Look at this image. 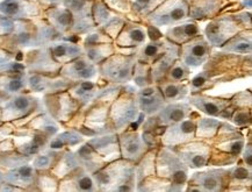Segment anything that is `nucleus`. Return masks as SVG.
I'll return each instance as SVG.
<instances>
[{"label": "nucleus", "mask_w": 252, "mask_h": 192, "mask_svg": "<svg viewBox=\"0 0 252 192\" xmlns=\"http://www.w3.org/2000/svg\"><path fill=\"white\" fill-rule=\"evenodd\" d=\"M187 17V5L184 0H167L151 14V20L156 25H171Z\"/></svg>", "instance_id": "nucleus-1"}, {"label": "nucleus", "mask_w": 252, "mask_h": 192, "mask_svg": "<svg viewBox=\"0 0 252 192\" xmlns=\"http://www.w3.org/2000/svg\"><path fill=\"white\" fill-rule=\"evenodd\" d=\"M0 12L13 18H28L37 13L35 6L28 0H5L0 4Z\"/></svg>", "instance_id": "nucleus-2"}, {"label": "nucleus", "mask_w": 252, "mask_h": 192, "mask_svg": "<svg viewBox=\"0 0 252 192\" xmlns=\"http://www.w3.org/2000/svg\"><path fill=\"white\" fill-rule=\"evenodd\" d=\"M235 31V25L228 19H221V20L212 22L207 27V35L213 42H221L223 41L229 32Z\"/></svg>", "instance_id": "nucleus-3"}, {"label": "nucleus", "mask_w": 252, "mask_h": 192, "mask_svg": "<svg viewBox=\"0 0 252 192\" xmlns=\"http://www.w3.org/2000/svg\"><path fill=\"white\" fill-rule=\"evenodd\" d=\"M199 29L198 26L195 24H185L177 26V27L172 28L170 32L171 37L174 38H192L198 34Z\"/></svg>", "instance_id": "nucleus-4"}, {"label": "nucleus", "mask_w": 252, "mask_h": 192, "mask_svg": "<svg viewBox=\"0 0 252 192\" xmlns=\"http://www.w3.org/2000/svg\"><path fill=\"white\" fill-rule=\"evenodd\" d=\"M218 6V2L215 0H205V1H200L199 5H196L194 7L192 14L194 15V18H202L205 15L211 14L214 7Z\"/></svg>", "instance_id": "nucleus-5"}, {"label": "nucleus", "mask_w": 252, "mask_h": 192, "mask_svg": "<svg viewBox=\"0 0 252 192\" xmlns=\"http://www.w3.org/2000/svg\"><path fill=\"white\" fill-rule=\"evenodd\" d=\"M53 18L61 27H67L72 22V14L69 9H55Z\"/></svg>", "instance_id": "nucleus-6"}, {"label": "nucleus", "mask_w": 252, "mask_h": 192, "mask_svg": "<svg viewBox=\"0 0 252 192\" xmlns=\"http://www.w3.org/2000/svg\"><path fill=\"white\" fill-rule=\"evenodd\" d=\"M206 53H207L206 44L203 43V42H196V43L192 45V48H190L189 50V54L192 55V58H189L187 62H189V64H194L195 66L194 58H202L206 55Z\"/></svg>", "instance_id": "nucleus-7"}, {"label": "nucleus", "mask_w": 252, "mask_h": 192, "mask_svg": "<svg viewBox=\"0 0 252 192\" xmlns=\"http://www.w3.org/2000/svg\"><path fill=\"white\" fill-rule=\"evenodd\" d=\"M184 109H185V107L182 106H174L173 109L170 107V109H167L166 118L171 120V121H180V120L184 119L186 113V110Z\"/></svg>", "instance_id": "nucleus-8"}, {"label": "nucleus", "mask_w": 252, "mask_h": 192, "mask_svg": "<svg viewBox=\"0 0 252 192\" xmlns=\"http://www.w3.org/2000/svg\"><path fill=\"white\" fill-rule=\"evenodd\" d=\"M127 35L130 38V40L132 42H135V43H142V42H144V40H145V33L138 27H134V28L129 29V31L127 32Z\"/></svg>", "instance_id": "nucleus-9"}, {"label": "nucleus", "mask_w": 252, "mask_h": 192, "mask_svg": "<svg viewBox=\"0 0 252 192\" xmlns=\"http://www.w3.org/2000/svg\"><path fill=\"white\" fill-rule=\"evenodd\" d=\"M200 103H201V105H199L201 109L205 111L206 113H208V115H218L220 112V110H221V106L218 105L216 103H213V102H203V100H200Z\"/></svg>", "instance_id": "nucleus-10"}, {"label": "nucleus", "mask_w": 252, "mask_h": 192, "mask_svg": "<svg viewBox=\"0 0 252 192\" xmlns=\"http://www.w3.org/2000/svg\"><path fill=\"white\" fill-rule=\"evenodd\" d=\"M160 0H136L134 7L137 11H148L149 8H154Z\"/></svg>", "instance_id": "nucleus-11"}, {"label": "nucleus", "mask_w": 252, "mask_h": 192, "mask_svg": "<svg viewBox=\"0 0 252 192\" xmlns=\"http://www.w3.org/2000/svg\"><path fill=\"white\" fill-rule=\"evenodd\" d=\"M75 51H77L75 48H71V47H67V45L61 44V45H57V47H55L54 54L56 55L57 57H63V56H65L66 54L75 53Z\"/></svg>", "instance_id": "nucleus-12"}, {"label": "nucleus", "mask_w": 252, "mask_h": 192, "mask_svg": "<svg viewBox=\"0 0 252 192\" xmlns=\"http://www.w3.org/2000/svg\"><path fill=\"white\" fill-rule=\"evenodd\" d=\"M202 185L205 187V189H207V190H215V189L218 188L219 182L214 177V176H209L208 175V176H206L205 178H203Z\"/></svg>", "instance_id": "nucleus-13"}, {"label": "nucleus", "mask_w": 252, "mask_h": 192, "mask_svg": "<svg viewBox=\"0 0 252 192\" xmlns=\"http://www.w3.org/2000/svg\"><path fill=\"white\" fill-rule=\"evenodd\" d=\"M157 104H158V100H156V98H153L151 96L142 97V98H141V105L145 107L147 110H149V112H150L151 107L157 106Z\"/></svg>", "instance_id": "nucleus-14"}, {"label": "nucleus", "mask_w": 252, "mask_h": 192, "mask_svg": "<svg viewBox=\"0 0 252 192\" xmlns=\"http://www.w3.org/2000/svg\"><path fill=\"white\" fill-rule=\"evenodd\" d=\"M250 49H251L250 42H247V41H238L234 47V50L240 51V53H247V51H250Z\"/></svg>", "instance_id": "nucleus-15"}, {"label": "nucleus", "mask_w": 252, "mask_h": 192, "mask_svg": "<svg viewBox=\"0 0 252 192\" xmlns=\"http://www.w3.org/2000/svg\"><path fill=\"white\" fill-rule=\"evenodd\" d=\"M180 93V89L176 85H169L165 89V96L167 98H176L178 94Z\"/></svg>", "instance_id": "nucleus-16"}, {"label": "nucleus", "mask_w": 252, "mask_h": 192, "mask_svg": "<svg viewBox=\"0 0 252 192\" xmlns=\"http://www.w3.org/2000/svg\"><path fill=\"white\" fill-rule=\"evenodd\" d=\"M125 148L128 152V154L135 155L138 152V149H140V145H138L137 141H130L127 143V146Z\"/></svg>", "instance_id": "nucleus-17"}, {"label": "nucleus", "mask_w": 252, "mask_h": 192, "mask_svg": "<svg viewBox=\"0 0 252 192\" xmlns=\"http://www.w3.org/2000/svg\"><path fill=\"white\" fill-rule=\"evenodd\" d=\"M14 106L17 110H26L29 106V102L27 98H25V97H20V98L15 99Z\"/></svg>", "instance_id": "nucleus-18"}, {"label": "nucleus", "mask_w": 252, "mask_h": 192, "mask_svg": "<svg viewBox=\"0 0 252 192\" xmlns=\"http://www.w3.org/2000/svg\"><path fill=\"white\" fill-rule=\"evenodd\" d=\"M78 184H79V188L82 189V190H91L92 185H93L91 178H89V177H83L82 180L79 181Z\"/></svg>", "instance_id": "nucleus-19"}, {"label": "nucleus", "mask_w": 252, "mask_h": 192, "mask_svg": "<svg viewBox=\"0 0 252 192\" xmlns=\"http://www.w3.org/2000/svg\"><path fill=\"white\" fill-rule=\"evenodd\" d=\"M158 53V45L157 44H149L145 47L144 49V54L147 55V56H156Z\"/></svg>", "instance_id": "nucleus-20"}, {"label": "nucleus", "mask_w": 252, "mask_h": 192, "mask_svg": "<svg viewBox=\"0 0 252 192\" xmlns=\"http://www.w3.org/2000/svg\"><path fill=\"white\" fill-rule=\"evenodd\" d=\"M184 75H185V70H184V68L182 67H176L172 70V73H171V76H172L174 79H182Z\"/></svg>", "instance_id": "nucleus-21"}, {"label": "nucleus", "mask_w": 252, "mask_h": 192, "mask_svg": "<svg viewBox=\"0 0 252 192\" xmlns=\"http://www.w3.org/2000/svg\"><path fill=\"white\" fill-rule=\"evenodd\" d=\"M234 176L236 178H240V180H244V178H247L249 176V171L247 169L244 168H237L235 170V174Z\"/></svg>", "instance_id": "nucleus-22"}, {"label": "nucleus", "mask_w": 252, "mask_h": 192, "mask_svg": "<svg viewBox=\"0 0 252 192\" xmlns=\"http://www.w3.org/2000/svg\"><path fill=\"white\" fill-rule=\"evenodd\" d=\"M21 87H22V82L19 79L11 80L8 84V89L11 91H18V90H20Z\"/></svg>", "instance_id": "nucleus-23"}, {"label": "nucleus", "mask_w": 252, "mask_h": 192, "mask_svg": "<svg viewBox=\"0 0 252 192\" xmlns=\"http://www.w3.org/2000/svg\"><path fill=\"white\" fill-rule=\"evenodd\" d=\"M19 174L21 175V177L29 178L32 176V168L31 167H22L19 170Z\"/></svg>", "instance_id": "nucleus-24"}, {"label": "nucleus", "mask_w": 252, "mask_h": 192, "mask_svg": "<svg viewBox=\"0 0 252 192\" xmlns=\"http://www.w3.org/2000/svg\"><path fill=\"white\" fill-rule=\"evenodd\" d=\"M205 82H206L205 77H202V76H198V77H195L194 79H193V86H195V87H200V86H202L203 84H205Z\"/></svg>", "instance_id": "nucleus-25"}, {"label": "nucleus", "mask_w": 252, "mask_h": 192, "mask_svg": "<svg viewBox=\"0 0 252 192\" xmlns=\"http://www.w3.org/2000/svg\"><path fill=\"white\" fill-rule=\"evenodd\" d=\"M86 68V63L85 62H83V61H78V62H76L75 63V70L76 71H82L83 69H85Z\"/></svg>", "instance_id": "nucleus-26"}, {"label": "nucleus", "mask_w": 252, "mask_h": 192, "mask_svg": "<svg viewBox=\"0 0 252 192\" xmlns=\"http://www.w3.org/2000/svg\"><path fill=\"white\" fill-rule=\"evenodd\" d=\"M48 162H49L48 157H40L36 161V165H37V167H43V165L48 164Z\"/></svg>", "instance_id": "nucleus-27"}, {"label": "nucleus", "mask_w": 252, "mask_h": 192, "mask_svg": "<svg viewBox=\"0 0 252 192\" xmlns=\"http://www.w3.org/2000/svg\"><path fill=\"white\" fill-rule=\"evenodd\" d=\"M242 146H243V143L242 142H236V143H234V146H232L231 151L234 153H238L242 149Z\"/></svg>", "instance_id": "nucleus-28"}, {"label": "nucleus", "mask_w": 252, "mask_h": 192, "mask_svg": "<svg viewBox=\"0 0 252 192\" xmlns=\"http://www.w3.org/2000/svg\"><path fill=\"white\" fill-rule=\"evenodd\" d=\"M154 93H155V90L151 89V87H149V89H145V90L142 91V96H143V97L153 96Z\"/></svg>", "instance_id": "nucleus-29"}, {"label": "nucleus", "mask_w": 252, "mask_h": 192, "mask_svg": "<svg viewBox=\"0 0 252 192\" xmlns=\"http://www.w3.org/2000/svg\"><path fill=\"white\" fill-rule=\"evenodd\" d=\"M82 87H83V90L89 91V90H91L92 87H93V84L90 83V82H84V83L82 84Z\"/></svg>", "instance_id": "nucleus-30"}, {"label": "nucleus", "mask_w": 252, "mask_h": 192, "mask_svg": "<svg viewBox=\"0 0 252 192\" xmlns=\"http://www.w3.org/2000/svg\"><path fill=\"white\" fill-rule=\"evenodd\" d=\"M51 147H53V148H61V147H62V142H61V141L54 142L53 145H51Z\"/></svg>", "instance_id": "nucleus-31"}, {"label": "nucleus", "mask_w": 252, "mask_h": 192, "mask_svg": "<svg viewBox=\"0 0 252 192\" xmlns=\"http://www.w3.org/2000/svg\"><path fill=\"white\" fill-rule=\"evenodd\" d=\"M49 1H53V0H49Z\"/></svg>", "instance_id": "nucleus-32"}]
</instances>
